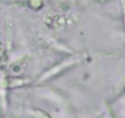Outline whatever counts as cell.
I'll return each mask as SVG.
<instances>
[{"instance_id":"cell-1","label":"cell","mask_w":125,"mask_h":118,"mask_svg":"<svg viewBox=\"0 0 125 118\" xmlns=\"http://www.w3.org/2000/svg\"><path fill=\"white\" fill-rule=\"evenodd\" d=\"M81 62H82V58H80L79 55H74V57L66 58V59H64V60H61L60 63H58V64L53 65L52 68H49L47 71H44L37 79V83H44V81L52 80V79L61 75L62 73L70 70L71 68H74L75 65L80 64Z\"/></svg>"},{"instance_id":"cell-2","label":"cell","mask_w":125,"mask_h":118,"mask_svg":"<svg viewBox=\"0 0 125 118\" xmlns=\"http://www.w3.org/2000/svg\"><path fill=\"white\" fill-rule=\"evenodd\" d=\"M33 83L32 79L30 78H5L0 81V86L4 89H21L31 85Z\"/></svg>"},{"instance_id":"cell-3","label":"cell","mask_w":125,"mask_h":118,"mask_svg":"<svg viewBox=\"0 0 125 118\" xmlns=\"http://www.w3.org/2000/svg\"><path fill=\"white\" fill-rule=\"evenodd\" d=\"M31 114H32L33 118H52L47 112H44V111H42V109H39V108H33V109H31Z\"/></svg>"},{"instance_id":"cell-4","label":"cell","mask_w":125,"mask_h":118,"mask_svg":"<svg viewBox=\"0 0 125 118\" xmlns=\"http://www.w3.org/2000/svg\"><path fill=\"white\" fill-rule=\"evenodd\" d=\"M120 8H121V17H123L124 30H125V0H120Z\"/></svg>"}]
</instances>
